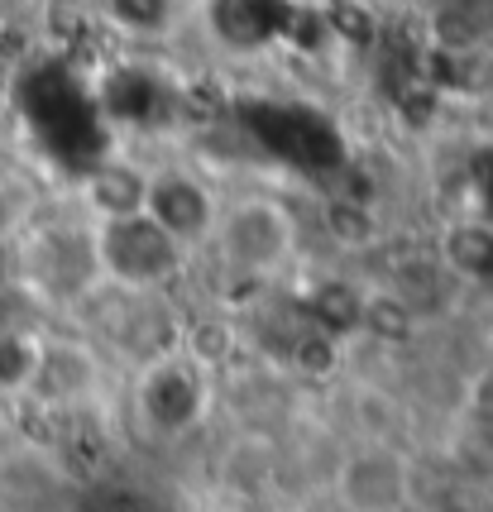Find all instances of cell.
Wrapping results in <instances>:
<instances>
[{"label":"cell","instance_id":"obj_1","mask_svg":"<svg viewBox=\"0 0 493 512\" xmlns=\"http://www.w3.org/2000/svg\"><path fill=\"white\" fill-rule=\"evenodd\" d=\"M297 254H302V221L278 192L264 187L225 192L216 230L202 249V259H211L230 283L245 288L278 283L297 264Z\"/></svg>","mask_w":493,"mask_h":512},{"label":"cell","instance_id":"obj_2","mask_svg":"<svg viewBox=\"0 0 493 512\" xmlns=\"http://www.w3.org/2000/svg\"><path fill=\"white\" fill-rule=\"evenodd\" d=\"M326 498L336 512H417V450L393 436H345L326 469Z\"/></svg>","mask_w":493,"mask_h":512},{"label":"cell","instance_id":"obj_3","mask_svg":"<svg viewBox=\"0 0 493 512\" xmlns=\"http://www.w3.org/2000/svg\"><path fill=\"white\" fill-rule=\"evenodd\" d=\"M91 249H96L101 288L135 292V297H173V288L187 278V268L197 264L144 211L130 221L91 225Z\"/></svg>","mask_w":493,"mask_h":512},{"label":"cell","instance_id":"obj_4","mask_svg":"<svg viewBox=\"0 0 493 512\" xmlns=\"http://www.w3.org/2000/svg\"><path fill=\"white\" fill-rule=\"evenodd\" d=\"M24 292L48 307V312H77L101 292L96 273V249H91V225L77 216L68 225H48L24 249Z\"/></svg>","mask_w":493,"mask_h":512},{"label":"cell","instance_id":"obj_5","mask_svg":"<svg viewBox=\"0 0 493 512\" xmlns=\"http://www.w3.org/2000/svg\"><path fill=\"white\" fill-rule=\"evenodd\" d=\"M106 379H111V364H106V355L91 345L87 335L44 331L39 364H34V379H29L24 402L48 412V417H77V412H91L101 402Z\"/></svg>","mask_w":493,"mask_h":512},{"label":"cell","instance_id":"obj_6","mask_svg":"<svg viewBox=\"0 0 493 512\" xmlns=\"http://www.w3.org/2000/svg\"><path fill=\"white\" fill-rule=\"evenodd\" d=\"M221 182L211 178L206 168L197 163H154L149 168V197H144V216L163 230V235H173L192 259H202L206 240H211V230H216V216H221Z\"/></svg>","mask_w":493,"mask_h":512},{"label":"cell","instance_id":"obj_7","mask_svg":"<svg viewBox=\"0 0 493 512\" xmlns=\"http://www.w3.org/2000/svg\"><path fill=\"white\" fill-rule=\"evenodd\" d=\"M149 168L154 163H139L130 154H106L101 163H91L87 178L77 182V216L87 225L139 216L149 197Z\"/></svg>","mask_w":493,"mask_h":512},{"label":"cell","instance_id":"obj_8","mask_svg":"<svg viewBox=\"0 0 493 512\" xmlns=\"http://www.w3.org/2000/svg\"><path fill=\"white\" fill-rule=\"evenodd\" d=\"M39 345H44V331L24 321L0 326V402H24L34 364H39Z\"/></svg>","mask_w":493,"mask_h":512},{"label":"cell","instance_id":"obj_9","mask_svg":"<svg viewBox=\"0 0 493 512\" xmlns=\"http://www.w3.org/2000/svg\"><path fill=\"white\" fill-rule=\"evenodd\" d=\"M39 10V0H0V29H15Z\"/></svg>","mask_w":493,"mask_h":512},{"label":"cell","instance_id":"obj_10","mask_svg":"<svg viewBox=\"0 0 493 512\" xmlns=\"http://www.w3.org/2000/svg\"><path fill=\"white\" fill-rule=\"evenodd\" d=\"M450 5H455V0H450Z\"/></svg>","mask_w":493,"mask_h":512}]
</instances>
